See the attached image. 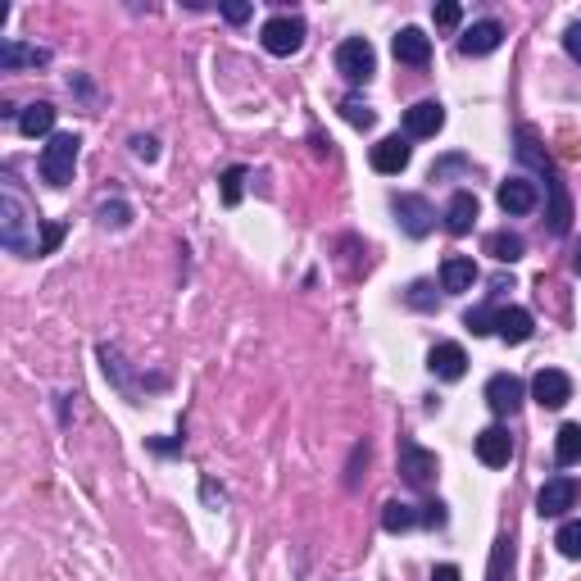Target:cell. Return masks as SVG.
I'll list each match as a JSON object with an SVG mask.
<instances>
[{"label":"cell","mask_w":581,"mask_h":581,"mask_svg":"<svg viewBox=\"0 0 581 581\" xmlns=\"http://www.w3.org/2000/svg\"><path fill=\"white\" fill-rule=\"evenodd\" d=\"M423 522H427V527H445V504L441 500L423 504Z\"/></svg>","instance_id":"cell-37"},{"label":"cell","mask_w":581,"mask_h":581,"mask_svg":"<svg viewBox=\"0 0 581 581\" xmlns=\"http://www.w3.org/2000/svg\"><path fill=\"white\" fill-rule=\"evenodd\" d=\"M572 273H581V241H577V250H572Z\"/></svg>","instance_id":"cell-40"},{"label":"cell","mask_w":581,"mask_h":581,"mask_svg":"<svg viewBox=\"0 0 581 581\" xmlns=\"http://www.w3.org/2000/svg\"><path fill=\"white\" fill-rule=\"evenodd\" d=\"M341 119L350 123V128H364V132H368V128L377 123V114H373V109H368L359 96H345V100H341Z\"/></svg>","instance_id":"cell-26"},{"label":"cell","mask_w":581,"mask_h":581,"mask_svg":"<svg viewBox=\"0 0 581 581\" xmlns=\"http://www.w3.org/2000/svg\"><path fill=\"white\" fill-rule=\"evenodd\" d=\"M554 459H559L563 468L581 463V423H563L559 427V436H554Z\"/></svg>","instance_id":"cell-24"},{"label":"cell","mask_w":581,"mask_h":581,"mask_svg":"<svg viewBox=\"0 0 581 581\" xmlns=\"http://www.w3.org/2000/svg\"><path fill=\"white\" fill-rule=\"evenodd\" d=\"M259 41H264L268 55H296V50L305 46V19H296V14H277V19L264 23Z\"/></svg>","instance_id":"cell-6"},{"label":"cell","mask_w":581,"mask_h":581,"mask_svg":"<svg viewBox=\"0 0 581 581\" xmlns=\"http://www.w3.org/2000/svg\"><path fill=\"white\" fill-rule=\"evenodd\" d=\"M391 209H395V223L409 232V237H427L436 227V209L427 205L423 196H414V191H404V196H395L391 200Z\"/></svg>","instance_id":"cell-7"},{"label":"cell","mask_w":581,"mask_h":581,"mask_svg":"<svg viewBox=\"0 0 581 581\" xmlns=\"http://www.w3.org/2000/svg\"><path fill=\"white\" fill-rule=\"evenodd\" d=\"M19 132L23 137H50V132H55V105H46V100L28 105L19 114Z\"/></svg>","instance_id":"cell-21"},{"label":"cell","mask_w":581,"mask_h":581,"mask_svg":"<svg viewBox=\"0 0 581 581\" xmlns=\"http://www.w3.org/2000/svg\"><path fill=\"white\" fill-rule=\"evenodd\" d=\"M436 473H441L436 454L423 450L418 441H409V436H404V441H400V477H404V482L414 486V491H427V486L436 482Z\"/></svg>","instance_id":"cell-4"},{"label":"cell","mask_w":581,"mask_h":581,"mask_svg":"<svg viewBox=\"0 0 581 581\" xmlns=\"http://www.w3.org/2000/svg\"><path fill=\"white\" fill-rule=\"evenodd\" d=\"M250 14H255V5H246V0H232V5H223V19L227 23H246Z\"/></svg>","instance_id":"cell-34"},{"label":"cell","mask_w":581,"mask_h":581,"mask_svg":"<svg viewBox=\"0 0 581 581\" xmlns=\"http://www.w3.org/2000/svg\"><path fill=\"white\" fill-rule=\"evenodd\" d=\"M336 73H341L345 82H368L377 73V50L368 46L364 37H350L336 46Z\"/></svg>","instance_id":"cell-5"},{"label":"cell","mask_w":581,"mask_h":581,"mask_svg":"<svg viewBox=\"0 0 581 581\" xmlns=\"http://www.w3.org/2000/svg\"><path fill=\"white\" fill-rule=\"evenodd\" d=\"M486 404H491L500 418L518 414V404H522V382L513 373H495L491 382H486Z\"/></svg>","instance_id":"cell-13"},{"label":"cell","mask_w":581,"mask_h":581,"mask_svg":"<svg viewBox=\"0 0 581 581\" xmlns=\"http://www.w3.org/2000/svg\"><path fill=\"white\" fill-rule=\"evenodd\" d=\"M409 159H414V146H409V137H382L373 146V168L382 173V178H395V173H404V168H409Z\"/></svg>","instance_id":"cell-11"},{"label":"cell","mask_w":581,"mask_h":581,"mask_svg":"<svg viewBox=\"0 0 581 581\" xmlns=\"http://www.w3.org/2000/svg\"><path fill=\"white\" fill-rule=\"evenodd\" d=\"M522 250H527V241H522L518 232H491V237H486V255H495L500 264H518Z\"/></svg>","instance_id":"cell-23"},{"label":"cell","mask_w":581,"mask_h":581,"mask_svg":"<svg viewBox=\"0 0 581 581\" xmlns=\"http://www.w3.org/2000/svg\"><path fill=\"white\" fill-rule=\"evenodd\" d=\"M500 41H504L500 23L482 19V23H473V28L459 37V50H463V55H491V50H500Z\"/></svg>","instance_id":"cell-18"},{"label":"cell","mask_w":581,"mask_h":581,"mask_svg":"<svg viewBox=\"0 0 581 581\" xmlns=\"http://www.w3.org/2000/svg\"><path fill=\"white\" fill-rule=\"evenodd\" d=\"M19 64H50V55H46V50H28V46H19L14 37H5V46H0V69L14 73Z\"/></svg>","instance_id":"cell-22"},{"label":"cell","mask_w":581,"mask_h":581,"mask_svg":"<svg viewBox=\"0 0 581 581\" xmlns=\"http://www.w3.org/2000/svg\"><path fill=\"white\" fill-rule=\"evenodd\" d=\"M495 200H500L504 214H532L541 196H536V182H527V178H504L500 191H495Z\"/></svg>","instance_id":"cell-14"},{"label":"cell","mask_w":581,"mask_h":581,"mask_svg":"<svg viewBox=\"0 0 581 581\" xmlns=\"http://www.w3.org/2000/svg\"><path fill=\"white\" fill-rule=\"evenodd\" d=\"M423 522V513L414 509V504H400V500H391L382 509V527L386 532H409V527H418Z\"/></svg>","instance_id":"cell-25"},{"label":"cell","mask_w":581,"mask_h":581,"mask_svg":"<svg viewBox=\"0 0 581 581\" xmlns=\"http://www.w3.org/2000/svg\"><path fill=\"white\" fill-rule=\"evenodd\" d=\"M473 282H477V264L468 255H450L441 264V286H445V291H473Z\"/></svg>","instance_id":"cell-20"},{"label":"cell","mask_w":581,"mask_h":581,"mask_svg":"<svg viewBox=\"0 0 581 581\" xmlns=\"http://www.w3.org/2000/svg\"><path fill=\"white\" fill-rule=\"evenodd\" d=\"M432 19H436V28H445V32H450V28H459L463 5H459V0H441V5H436V10H432Z\"/></svg>","instance_id":"cell-30"},{"label":"cell","mask_w":581,"mask_h":581,"mask_svg":"<svg viewBox=\"0 0 581 581\" xmlns=\"http://www.w3.org/2000/svg\"><path fill=\"white\" fill-rule=\"evenodd\" d=\"M441 128H445V105H441V100H418L414 109H404V137H409V141L436 137Z\"/></svg>","instance_id":"cell-8"},{"label":"cell","mask_w":581,"mask_h":581,"mask_svg":"<svg viewBox=\"0 0 581 581\" xmlns=\"http://www.w3.org/2000/svg\"><path fill=\"white\" fill-rule=\"evenodd\" d=\"M100 223H105V227H128L132 209L123 205V200H109V205H100Z\"/></svg>","instance_id":"cell-31"},{"label":"cell","mask_w":581,"mask_h":581,"mask_svg":"<svg viewBox=\"0 0 581 581\" xmlns=\"http://www.w3.org/2000/svg\"><path fill=\"white\" fill-rule=\"evenodd\" d=\"M78 150H82V141L73 137V132H55V137L46 141V150H41V178H46L50 187H69L73 168H78Z\"/></svg>","instance_id":"cell-3"},{"label":"cell","mask_w":581,"mask_h":581,"mask_svg":"<svg viewBox=\"0 0 581 581\" xmlns=\"http://www.w3.org/2000/svg\"><path fill=\"white\" fill-rule=\"evenodd\" d=\"M132 155L146 159V164H150V159L159 155V141H155V137H132Z\"/></svg>","instance_id":"cell-35"},{"label":"cell","mask_w":581,"mask_h":581,"mask_svg":"<svg viewBox=\"0 0 581 581\" xmlns=\"http://www.w3.org/2000/svg\"><path fill=\"white\" fill-rule=\"evenodd\" d=\"M41 218L28 209V200L14 191V182L0 187V246L10 250V255H23V259H37L41 255V237H37Z\"/></svg>","instance_id":"cell-1"},{"label":"cell","mask_w":581,"mask_h":581,"mask_svg":"<svg viewBox=\"0 0 581 581\" xmlns=\"http://www.w3.org/2000/svg\"><path fill=\"white\" fill-rule=\"evenodd\" d=\"M572 504H577V482H572V477H550V482L536 491V513H541V518H563Z\"/></svg>","instance_id":"cell-9"},{"label":"cell","mask_w":581,"mask_h":581,"mask_svg":"<svg viewBox=\"0 0 581 581\" xmlns=\"http://www.w3.org/2000/svg\"><path fill=\"white\" fill-rule=\"evenodd\" d=\"M432 581H463V577H459V568H454V563H441V568L432 572Z\"/></svg>","instance_id":"cell-38"},{"label":"cell","mask_w":581,"mask_h":581,"mask_svg":"<svg viewBox=\"0 0 581 581\" xmlns=\"http://www.w3.org/2000/svg\"><path fill=\"white\" fill-rule=\"evenodd\" d=\"M427 368H432L441 382H459L463 373H468V355H463V345H454V341H441L427 355Z\"/></svg>","instance_id":"cell-15"},{"label":"cell","mask_w":581,"mask_h":581,"mask_svg":"<svg viewBox=\"0 0 581 581\" xmlns=\"http://www.w3.org/2000/svg\"><path fill=\"white\" fill-rule=\"evenodd\" d=\"M532 332H536V323H532V314H527V309H518V305L495 309V336H504L509 345L532 341Z\"/></svg>","instance_id":"cell-16"},{"label":"cell","mask_w":581,"mask_h":581,"mask_svg":"<svg viewBox=\"0 0 581 581\" xmlns=\"http://www.w3.org/2000/svg\"><path fill=\"white\" fill-rule=\"evenodd\" d=\"M532 395L541 409H563V404L572 400V377L559 373V368H541V373L532 377Z\"/></svg>","instance_id":"cell-10"},{"label":"cell","mask_w":581,"mask_h":581,"mask_svg":"<svg viewBox=\"0 0 581 581\" xmlns=\"http://www.w3.org/2000/svg\"><path fill=\"white\" fill-rule=\"evenodd\" d=\"M477 459H482L486 468H504V463L513 459V436L504 432V427H486V432L477 436Z\"/></svg>","instance_id":"cell-19"},{"label":"cell","mask_w":581,"mask_h":581,"mask_svg":"<svg viewBox=\"0 0 581 581\" xmlns=\"http://www.w3.org/2000/svg\"><path fill=\"white\" fill-rule=\"evenodd\" d=\"M391 50H395V60H400V64L423 69V64L432 60V37H427L423 28H400V32H395V41H391Z\"/></svg>","instance_id":"cell-12"},{"label":"cell","mask_w":581,"mask_h":581,"mask_svg":"<svg viewBox=\"0 0 581 581\" xmlns=\"http://www.w3.org/2000/svg\"><path fill=\"white\" fill-rule=\"evenodd\" d=\"M241 191H246V168H227L223 173V205H241Z\"/></svg>","instance_id":"cell-28"},{"label":"cell","mask_w":581,"mask_h":581,"mask_svg":"<svg viewBox=\"0 0 581 581\" xmlns=\"http://www.w3.org/2000/svg\"><path fill=\"white\" fill-rule=\"evenodd\" d=\"M64 241V223H46L41 227V255H55Z\"/></svg>","instance_id":"cell-32"},{"label":"cell","mask_w":581,"mask_h":581,"mask_svg":"<svg viewBox=\"0 0 581 581\" xmlns=\"http://www.w3.org/2000/svg\"><path fill=\"white\" fill-rule=\"evenodd\" d=\"M554 545H559L563 559H581V522H563L559 536H554Z\"/></svg>","instance_id":"cell-27"},{"label":"cell","mask_w":581,"mask_h":581,"mask_svg":"<svg viewBox=\"0 0 581 581\" xmlns=\"http://www.w3.org/2000/svg\"><path fill=\"white\" fill-rule=\"evenodd\" d=\"M205 500L209 504H223V491H214V482H205Z\"/></svg>","instance_id":"cell-39"},{"label":"cell","mask_w":581,"mask_h":581,"mask_svg":"<svg viewBox=\"0 0 581 581\" xmlns=\"http://www.w3.org/2000/svg\"><path fill=\"white\" fill-rule=\"evenodd\" d=\"M563 50H568L572 60H577V64H581V23H572V28H568V32H563Z\"/></svg>","instance_id":"cell-36"},{"label":"cell","mask_w":581,"mask_h":581,"mask_svg":"<svg viewBox=\"0 0 581 581\" xmlns=\"http://www.w3.org/2000/svg\"><path fill=\"white\" fill-rule=\"evenodd\" d=\"M518 159L527 168H536V173L550 182V187H545V191H550V209H545V218H550V232H554V237H563V232L572 227V200H568V191H563V182H554V178H559V168H554V159L545 155V146L536 141L532 128L518 132Z\"/></svg>","instance_id":"cell-2"},{"label":"cell","mask_w":581,"mask_h":581,"mask_svg":"<svg viewBox=\"0 0 581 581\" xmlns=\"http://www.w3.org/2000/svg\"><path fill=\"white\" fill-rule=\"evenodd\" d=\"M409 305H414V309H436L432 286H427V282H414V286H409Z\"/></svg>","instance_id":"cell-33"},{"label":"cell","mask_w":581,"mask_h":581,"mask_svg":"<svg viewBox=\"0 0 581 581\" xmlns=\"http://www.w3.org/2000/svg\"><path fill=\"white\" fill-rule=\"evenodd\" d=\"M463 327H468L473 336H491L495 332V309H468V314H463Z\"/></svg>","instance_id":"cell-29"},{"label":"cell","mask_w":581,"mask_h":581,"mask_svg":"<svg viewBox=\"0 0 581 581\" xmlns=\"http://www.w3.org/2000/svg\"><path fill=\"white\" fill-rule=\"evenodd\" d=\"M477 223V196L473 191H454L450 205H445V227H450V237H468Z\"/></svg>","instance_id":"cell-17"}]
</instances>
